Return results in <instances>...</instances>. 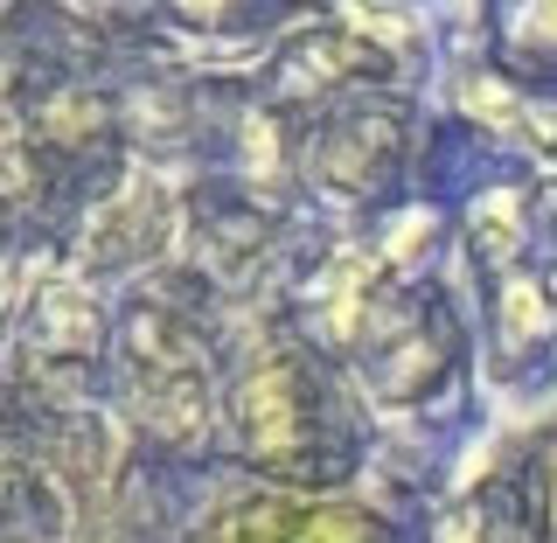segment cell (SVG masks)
<instances>
[{
  "instance_id": "obj_1",
  "label": "cell",
  "mask_w": 557,
  "mask_h": 543,
  "mask_svg": "<svg viewBox=\"0 0 557 543\" xmlns=\"http://www.w3.org/2000/svg\"><path fill=\"white\" fill-rule=\"evenodd\" d=\"M188 543H391L376 516L327 495H237Z\"/></svg>"
}]
</instances>
